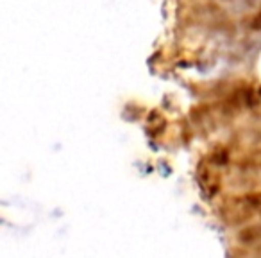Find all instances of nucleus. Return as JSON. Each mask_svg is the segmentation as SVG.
Listing matches in <instances>:
<instances>
[{"label":"nucleus","instance_id":"obj_1","mask_svg":"<svg viewBox=\"0 0 261 258\" xmlns=\"http://www.w3.org/2000/svg\"><path fill=\"white\" fill-rule=\"evenodd\" d=\"M250 27H252L254 31H261V11L256 15V18L252 20V24H250Z\"/></svg>","mask_w":261,"mask_h":258}]
</instances>
